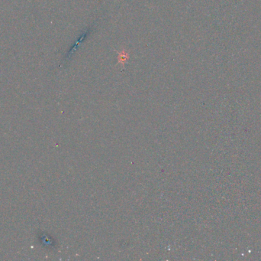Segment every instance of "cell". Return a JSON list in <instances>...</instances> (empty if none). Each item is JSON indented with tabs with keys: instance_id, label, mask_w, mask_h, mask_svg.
I'll list each match as a JSON object with an SVG mask.
<instances>
[{
	"instance_id": "cell-1",
	"label": "cell",
	"mask_w": 261,
	"mask_h": 261,
	"mask_svg": "<svg viewBox=\"0 0 261 261\" xmlns=\"http://www.w3.org/2000/svg\"><path fill=\"white\" fill-rule=\"evenodd\" d=\"M89 29H86V30L84 32H82V35H81V37H80V39L78 40V42H76V43L75 45L73 46V48L71 49V51H70V52H69L68 55H67V58H70V55H72V54H73V52H74V51H76V49L77 48V47L79 46V45H80V43H81V42H82V41H83V40L85 39V38L86 37L87 34L89 33Z\"/></svg>"
},
{
	"instance_id": "cell-2",
	"label": "cell",
	"mask_w": 261,
	"mask_h": 261,
	"mask_svg": "<svg viewBox=\"0 0 261 261\" xmlns=\"http://www.w3.org/2000/svg\"><path fill=\"white\" fill-rule=\"evenodd\" d=\"M128 58V54L126 53L125 51H122L120 54H119V61L120 63H124L127 59Z\"/></svg>"
}]
</instances>
